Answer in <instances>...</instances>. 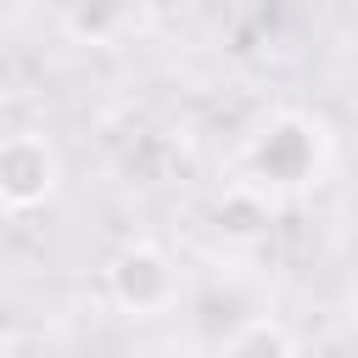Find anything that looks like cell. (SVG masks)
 <instances>
[{
  "mask_svg": "<svg viewBox=\"0 0 358 358\" xmlns=\"http://www.w3.org/2000/svg\"><path fill=\"white\" fill-rule=\"evenodd\" d=\"M246 185L257 190H308L330 168V129L313 112H274L241 151Z\"/></svg>",
  "mask_w": 358,
  "mask_h": 358,
  "instance_id": "1",
  "label": "cell"
},
{
  "mask_svg": "<svg viewBox=\"0 0 358 358\" xmlns=\"http://www.w3.org/2000/svg\"><path fill=\"white\" fill-rule=\"evenodd\" d=\"M106 296L129 319H157L179 302V268L157 241H123L106 257Z\"/></svg>",
  "mask_w": 358,
  "mask_h": 358,
  "instance_id": "2",
  "label": "cell"
},
{
  "mask_svg": "<svg viewBox=\"0 0 358 358\" xmlns=\"http://www.w3.org/2000/svg\"><path fill=\"white\" fill-rule=\"evenodd\" d=\"M62 190V151L39 129H11L0 134V207L34 213Z\"/></svg>",
  "mask_w": 358,
  "mask_h": 358,
  "instance_id": "3",
  "label": "cell"
},
{
  "mask_svg": "<svg viewBox=\"0 0 358 358\" xmlns=\"http://www.w3.org/2000/svg\"><path fill=\"white\" fill-rule=\"evenodd\" d=\"M213 218H218V229H224L229 241H252V235H263V229L274 224V196L257 190V185H246V179H235V185L218 196Z\"/></svg>",
  "mask_w": 358,
  "mask_h": 358,
  "instance_id": "4",
  "label": "cell"
},
{
  "mask_svg": "<svg viewBox=\"0 0 358 358\" xmlns=\"http://www.w3.org/2000/svg\"><path fill=\"white\" fill-rule=\"evenodd\" d=\"M218 358H296V336H291L280 319L252 313V319L218 347Z\"/></svg>",
  "mask_w": 358,
  "mask_h": 358,
  "instance_id": "5",
  "label": "cell"
},
{
  "mask_svg": "<svg viewBox=\"0 0 358 358\" xmlns=\"http://www.w3.org/2000/svg\"><path fill=\"white\" fill-rule=\"evenodd\" d=\"M62 22H67L78 39H106L112 28H123V22H129V11H67Z\"/></svg>",
  "mask_w": 358,
  "mask_h": 358,
  "instance_id": "6",
  "label": "cell"
}]
</instances>
